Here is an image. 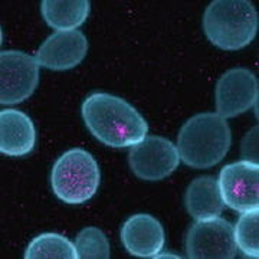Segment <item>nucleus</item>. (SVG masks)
<instances>
[{
    "label": "nucleus",
    "instance_id": "nucleus-1",
    "mask_svg": "<svg viewBox=\"0 0 259 259\" xmlns=\"http://www.w3.org/2000/svg\"><path fill=\"white\" fill-rule=\"evenodd\" d=\"M81 114L88 131L108 147H131L147 136L144 117L130 102L112 94H90L83 100Z\"/></svg>",
    "mask_w": 259,
    "mask_h": 259
},
{
    "label": "nucleus",
    "instance_id": "nucleus-2",
    "mask_svg": "<svg viewBox=\"0 0 259 259\" xmlns=\"http://www.w3.org/2000/svg\"><path fill=\"white\" fill-rule=\"evenodd\" d=\"M232 146L229 122L218 112H200L182 125L177 137L180 160L192 168H210L226 157Z\"/></svg>",
    "mask_w": 259,
    "mask_h": 259
},
{
    "label": "nucleus",
    "instance_id": "nucleus-3",
    "mask_svg": "<svg viewBox=\"0 0 259 259\" xmlns=\"http://www.w3.org/2000/svg\"><path fill=\"white\" fill-rule=\"evenodd\" d=\"M258 12L249 0H214L203 15L209 42L223 51H239L256 37Z\"/></svg>",
    "mask_w": 259,
    "mask_h": 259
},
{
    "label": "nucleus",
    "instance_id": "nucleus-4",
    "mask_svg": "<svg viewBox=\"0 0 259 259\" xmlns=\"http://www.w3.org/2000/svg\"><path fill=\"white\" fill-rule=\"evenodd\" d=\"M101 183V170L91 153L71 148L58 157L51 171V186L56 197L66 204L91 200Z\"/></svg>",
    "mask_w": 259,
    "mask_h": 259
},
{
    "label": "nucleus",
    "instance_id": "nucleus-5",
    "mask_svg": "<svg viewBox=\"0 0 259 259\" xmlns=\"http://www.w3.org/2000/svg\"><path fill=\"white\" fill-rule=\"evenodd\" d=\"M128 164L141 180L158 182L173 175L180 164V156L173 141L161 136H146L130 148Z\"/></svg>",
    "mask_w": 259,
    "mask_h": 259
},
{
    "label": "nucleus",
    "instance_id": "nucleus-6",
    "mask_svg": "<svg viewBox=\"0 0 259 259\" xmlns=\"http://www.w3.org/2000/svg\"><path fill=\"white\" fill-rule=\"evenodd\" d=\"M39 83L36 58L22 51L0 54V104L16 105L26 101Z\"/></svg>",
    "mask_w": 259,
    "mask_h": 259
},
{
    "label": "nucleus",
    "instance_id": "nucleus-7",
    "mask_svg": "<svg viewBox=\"0 0 259 259\" xmlns=\"http://www.w3.org/2000/svg\"><path fill=\"white\" fill-rule=\"evenodd\" d=\"M238 246L231 222L222 218L193 223L186 236V253L190 259H233Z\"/></svg>",
    "mask_w": 259,
    "mask_h": 259
},
{
    "label": "nucleus",
    "instance_id": "nucleus-8",
    "mask_svg": "<svg viewBox=\"0 0 259 259\" xmlns=\"http://www.w3.org/2000/svg\"><path fill=\"white\" fill-rule=\"evenodd\" d=\"M223 203L236 212L259 209V164L248 160L229 163L219 173Z\"/></svg>",
    "mask_w": 259,
    "mask_h": 259
},
{
    "label": "nucleus",
    "instance_id": "nucleus-9",
    "mask_svg": "<svg viewBox=\"0 0 259 259\" xmlns=\"http://www.w3.org/2000/svg\"><path fill=\"white\" fill-rule=\"evenodd\" d=\"M258 94L256 75L245 68H232L216 83V112L223 118H235L258 102Z\"/></svg>",
    "mask_w": 259,
    "mask_h": 259
},
{
    "label": "nucleus",
    "instance_id": "nucleus-10",
    "mask_svg": "<svg viewBox=\"0 0 259 259\" xmlns=\"http://www.w3.org/2000/svg\"><path fill=\"white\" fill-rule=\"evenodd\" d=\"M88 54V39L81 30L55 32L35 52L39 66L51 71H69Z\"/></svg>",
    "mask_w": 259,
    "mask_h": 259
},
{
    "label": "nucleus",
    "instance_id": "nucleus-11",
    "mask_svg": "<svg viewBox=\"0 0 259 259\" xmlns=\"http://www.w3.org/2000/svg\"><path fill=\"white\" fill-rule=\"evenodd\" d=\"M121 242L136 258H156L166 243L164 228L153 214L137 213L122 225Z\"/></svg>",
    "mask_w": 259,
    "mask_h": 259
},
{
    "label": "nucleus",
    "instance_id": "nucleus-12",
    "mask_svg": "<svg viewBox=\"0 0 259 259\" xmlns=\"http://www.w3.org/2000/svg\"><path fill=\"white\" fill-rule=\"evenodd\" d=\"M36 146V128L26 112L6 108L0 111V153L23 157Z\"/></svg>",
    "mask_w": 259,
    "mask_h": 259
},
{
    "label": "nucleus",
    "instance_id": "nucleus-13",
    "mask_svg": "<svg viewBox=\"0 0 259 259\" xmlns=\"http://www.w3.org/2000/svg\"><path fill=\"white\" fill-rule=\"evenodd\" d=\"M185 204L189 214L197 222L219 218L223 212L225 203L219 190L218 179L213 176L194 179L186 190Z\"/></svg>",
    "mask_w": 259,
    "mask_h": 259
},
{
    "label": "nucleus",
    "instance_id": "nucleus-14",
    "mask_svg": "<svg viewBox=\"0 0 259 259\" xmlns=\"http://www.w3.org/2000/svg\"><path fill=\"white\" fill-rule=\"evenodd\" d=\"M90 0H44L40 12L48 25L56 32L76 30L90 16Z\"/></svg>",
    "mask_w": 259,
    "mask_h": 259
},
{
    "label": "nucleus",
    "instance_id": "nucleus-15",
    "mask_svg": "<svg viewBox=\"0 0 259 259\" xmlns=\"http://www.w3.org/2000/svg\"><path fill=\"white\" fill-rule=\"evenodd\" d=\"M25 259H76L75 245L66 236L55 232L40 233L25 250Z\"/></svg>",
    "mask_w": 259,
    "mask_h": 259
},
{
    "label": "nucleus",
    "instance_id": "nucleus-16",
    "mask_svg": "<svg viewBox=\"0 0 259 259\" xmlns=\"http://www.w3.org/2000/svg\"><path fill=\"white\" fill-rule=\"evenodd\" d=\"M236 246L248 258H259V209L243 212L233 228Z\"/></svg>",
    "mask_w": 259,
    "mask_h": 259
},
{
    "label": "nucleus",
    "instance_id": "nucleus-17",
    "mask_svg": "<svg viewBox=\"0 0 259 259\" xmlns=\"http://www.w3.org/2000/svg\"><path fill=\"white\" fill-rule=\"evenodd\" d=\"M75 252L76 259H110L111 248L107 235L95 228H83L75 238Z\"/></svg>",
    "mask_w": 259,
    "mask_h": 259
},
{
    "label": "nucleus",
    "instance_id": "nucleus-18",
    "mask_svg": "<svg viewBox=\"0 0 259 259\" xmlns=\"http://www.w3.org/2000/svg\"><path fill=\"white\" fill-rule=\"evenodd\" d=\"M258 125L253 127L242 140V160L258 163Z\"/></svg>",
    "mask_w": 259,
    "mask_h": 259
}]
</instances>
